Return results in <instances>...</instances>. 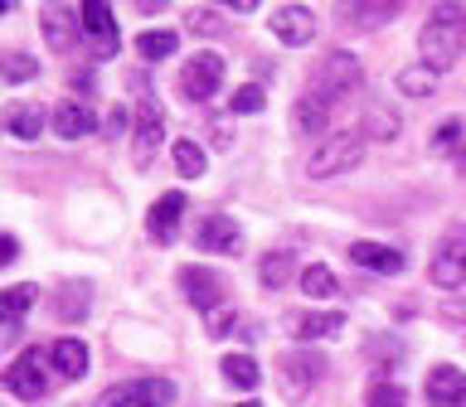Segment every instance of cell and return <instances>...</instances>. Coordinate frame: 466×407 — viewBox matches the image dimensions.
<instances>
[{
	"label": "cell",
	"instance_id": "obj_41",
	"mask_svg": "<svg viewBox=\"0 0 466 407\" xmlns=\"http://www.w3.org/2000/svg\"><path fill=\"white\" fill-rule=\"evenodd\" d=\"M442 315H447V320H457V325H466V301H447V305H442Z\"/></svg>",
	"mask_w": 466,
	"mask_h": 407
},
{
	"label": "cell",
	"instance_id": "obj_28",
	"mask_svg": "<svg viewBox=\"0 0 466 407\" xmlns=\"http://www.w3.org/2000/svg\"><path fill=\"white\" fill-rule=\"evenodd\" d=\"M175 170H180L185 174V180H199V174H204V165H209V160H204V151H199V145L195 141H175Z\"/></svg>",
	"mask_w": 466,
	"mask_h": 407
},
{
	"label": "cell",
	"instance_id": "obj_26",
	"mask_svg": "<svg viewBox=\"0 0 466 407\" xmlns=\"http://www.w3.org/2000/svg\"><path fill=\"white\" fill-rule=\"evenodd\" d=\"M35 296H39V291L29 282L25 286H0V320H20L29 305H35Z\"/></svg>",
	"mask_w": 466,
	"mask_h": 407
},
{
	"label": "cell",
	"instance_id": "obj_1",
	"mask_svg": "<svg viewBox=\"0 0 466 407\" xmlns=\"http://www.w3.org/2000/svg\"><path fill=\"white\" fill-rule=\"evenodd\" d=\"M461 44H466V10L461 5H437L428 15V25H422V35H418L422 68H428V73H447L461 58Z\"/></svg>",
	"mask_w": 466,
	"mask_h": 407
},
{
	"label": "cell",
	"instance_id": "obj_43",
	"mask_svg": "<svg viewBox=\"0 0 466 407\" xmlns=\"http://www.w3.org/2000/svg\"><path fill=\"white\" fill-rule=\"evenodd\" d=\"M5 10H10V5H5V0H0V15H5Z\"/></svg>",
	"mask_w": 466,
	"mask_h": 407
},
{
	"label": "cell",
	"instance_id": "obj_21",
	"mask_svg": "<svg viewBox=\"0 0 466 407\" xmlns=\"http://www.w3.org/2000/svg\"><path fill=\"white\" fill-rule=\"evenodd\" d=\"M291 122H297V131H306V136H316V131L330 126V102H320L316 93H306L297 107H291Z\"/></svg>",
	"mask_w": 466,
	"mask_h": 407
},
{
	"label": "cell",
	"instance_id": "obj_33",
	"mask_svg": "<svg viewBox=\"0 0 466 407\" xmlns=\"http://www.w3.org/2000/svg\"><path fill=\"white\" fill-rule=\"evenodd\" d=\"M262 102H268V93H262L258 83H243L238 93H233V102H228V112L233 116H248V112H262Z\"/></svg>",
	"mask_w": 466,
	"mask_h": 407
},
{
	"label": "cell",
	"instance_id": "obj_16",
	"mask_svg": "<svg viewBox=\"0 0 466 407\" xmlns=\"http://www.w3.org/2000/svg\"><path fill=\"white\" fill-rule=\"evenodd\" d=\"M350 262L364 272H379V276H399L408 267L399 247H384V243H350Z\"/></svg>",
	"mask_w": 466,
	"mask_h": 407
},
{
	"label": "cell",
	"instance_id": "obj_8",
	"mask_svg": "<svg viewBox=\"0 0 466 407\" xmlns=\"http://www.w3.org/2000/svg\"><path fill=\"white\" fill-rule=\"evenodd\" d=\"M185 189H170V194H160L151 204V213H146V233H151V243H175V228H180V218H185Z\"/></svg>",
	"mask_w": 466,
	"mask_h": 407
},
{
	"label": "cell",
	"instance_id": "obj_20",
	"mask_svg": "<svg viewBox=\"0 0 466 407\" xmlns=\"http://www.w3.org/2000/svg\"><path fill=\"white\" fill-rule=\"evenodd\" d=\"M54 131L64 141H83V136H93L97 131V116L83 107V102H58L54 107Z\"/></svg>",
	"mask_w": 466,
	"mask_h": 407
},
{
	"label": "cell",
	"instance_id": "obj_18",
	"mask_svg": "<svg viewBox=\"0 0 466 407\" xmlns=\"http://www.w3.org/2000/svg\"><path fill=\"white\" fill-rule=\"evenodd\" d=\"M428 276H432V286H442V291H461L466 286V247H451V243L437 247Z\"/></svg>",
	"mask_w": 466,
	"mask_h": 407
},
{
	"label": "cell",
	"instance_id": "obj_30",
	"mask_svg": "<svg viewBox=\"0 0 466 407\" xmlns=\"http://www.w3.org/2000/svg\"><path fill=\"white\" fill-rule=\"evenodd\" d=\"M432 87H437V73H428V68H403L399 73V93H408V97H428L432 93Z\"/></svg>",
	"mask_w": 466,
	"mask_h": 407
},
{
	"label": "cell",
	"instance_id": "obj_25",
	"mask_svg": "<svg viewBox=\"0 0 466 407\" xmlns=\"http://www.w3.org/2000/svg\"><path fill=\"white\" fill-rule=\"evenodd\" d=\"M175 44H180V35H175V29H151V35L137 39V54L151 58V64H160V58L175 54Z\"/></svg>",
	"mask_w": 466,
	"mask_h": 407
},
{
	"label": "cell",
	"instance_id": "obj_14",
	"mask_svg": "<svg viewBox=\"0 0 466 407\" xmlns=\"http://www.w3.org/2000/svg\"><path fill=\"white\" fill-rule=\"evenodd\" d=\"M428 402L432 407H466V373L457 363H437L428 373Z\"/></svg>",
	"mask_w": 466,
	"mask_h": 407
},
{
	"label": "cell",
	"instance_id": "obj_19",
	"mask_svg": "<svg viewBox=\"0 0 466 407\" xmlns=\"http://www.w3.org/2000/svg\"><path fill=\"white\" fill-rule=\"evenodd\" d=\"M180 291L189 296V305H199V311L209 315L214 305H218V291H224V286H218L214 267H185L180 272Z\"/></svg>",
	"mask_w": 466,
	"mask_h": 407
},
{
	"label": "cell",
	"instance_id": "obj_11",
	"mask_svg": "<svg viewBox=\"0 0 466 407\" xmlns=\"http://www.w3.org/2000/svg\"><path fill=\"white\" fill-rule=\"evenodd\" d=\"M160 141H166V122H160V112L146 102V107L137 112V131H131V160L146 170V165H151V155L160 151Z\"/></svg>",
	"mask_w": 466,
	"mask_h": 407
},
{
	"label": "cell",
	"instance_id": "obj_23",
	"mask_svg": "<svg viewBox=\"0 0 466 407\" xmlns=\"http://www.w3.org/2000/svg\"><path fill=\"white\" fill-rule=\"evenodd\" d=\"M5 131L10 136H20V141H39V131H44V107H10L5 116Z\"/></svg>",
	"mask_w": 466,
	"mask_h": 407
},
{
	"label": "cell",
	"instance_id": "obj_3",
	"mask_svg": "<svg viewBox=\"0 0 466 407\" xmlns=\"http://www.w3.org/2000/svg\"><path fill=\"white\" fill-rule=\"evenodd\" d=\"M360 83H364V64L355 54H326L320 58V68L311 73V93L320 97V102H340V97H350V93H360Z\"/></svg>",
	"mask_w": 466,
	"mask_h": 407
},
{
	"label": "cell",
	"instance_id": "obj_5",
	"mask_svg": "<svg viewBox=\"0 0 466 407\" xmlns=\"http://www.w3.org/2000/svg\"><path fill=\"white\" fill-rule=\"evenodd\" d=\"M49 383H54V369H44L39 349H20V359L5 369V388H10V398H20V402H39L44 392H49Z\"/></svg>",
	"mask_w": 466,
	"mask_h": 407
},
{
	"label": "cell",
	"instance_id": "obj_40",
	"mask_svg": "<svg viewBox=\"0 0 466 407\" xmlns=\"http://www.w3.org/2000/svg\"><path fill=\"white\" fill-rule=\"evenodd\" d=\"M228 136H233V131H228L224 116H218V122H209V141H214V145H228Z\"/></svg>",
	"mask_w": 466,
	"mask_h": 407
},
{
	"label": "cell",
	"instance_id": "obj_27",
	"mask_svg": "<svg viewBox=\"0 0 466 407\" xmlns=\"http://www.w3.org/2000/svg\"><path fill=\"white\" fill-rule=\"evenodd\" d=\"M301 291H306L311 301H326V296H335V291H340V282H335L330 267H301Z\"/></svg>",
	"mask_w": 466,
	"mask_h": 407
},
{
	"label": "cell",
	"instance_id": "obj_2",
	"mask_svg": "<svg viewBox=\"0 0 466 407\" xmlns=\"http://www.w3.org/2000/svg\"><path fill=\"white\" fill-rule=\"evenodd\" d=\"M360 160H364V131H330L311 151L306 170H311V180H335V174L355 170Z\"/></svg>",
	"mask_w": 466,
	"mask_h": 407
},
{
	"label": "cell",
	"instance_id": "obj_31",
	"mask_svg": "<svg viewBox=\"0 0 466 407\" xmlns=\"http://www.w3.org/2000/svg\"><path fill=\"white\" fill-rule=\"evenodd\" d=\"M87 296H93V286H87V282L68 286L64 301H58V315H64V320H83V315H87Z\"/></svg>",
	"mask_w": 466,
	"mask_h": 407
},
{
	"label": "cell",
	"instance_id": "obj_37",
	"mask_svg": "<svg viewBox=\"0 0 466 407\" xmlns=\"http://www.w3.org/2000/svg\"><path fill=\"white\" fill-rule=\"evenodd\" d=\"M35 73H39V64H35L29 54H10V58H5V78H10V83H29Z\"/></svg>",
	"mask_w": 466,
	"mask_h": 407
},
{
	"label": "cell",
	"instance_id": "obj_22",
	"mask_svg": "<svg viewBox=\"0 0 466 407\" xmlns=\"http://www.w3.org/2000/svg\"><path fill=\"white\" fill-rule=\"evenodd\" d=\"M218 373L228 378V388H243V392L258 388V359H253V354H224Z\"/></svg>",
	"mask_w": 466,
	"mask_h": 407
},
{
	"label": "cell",
	"instance_id": "obj_34",
	"mask_svg": "<svg viewBox=\"0 0 466 407\" xmlns=\"http://www.w3.org/2000/svg\"><path fill=\"white\" fill-rule=\"evenodd\" d=\"M399 15V5H350V20L355 25H384Z\"/></svg>",
	"mask_w": 466,
	"mask_h": 407
},
{
	"label": "cell",
	"instance_id": "obj_38",
	"mask_svg": "<svg viewBox=\"0 0 466 407\" xmlns=\"http://www.w3.org/2000/svg\"><path fill=\"white\" fill-rule=\"evenodd\" d=\"M457 136H461V126H457V122H447V126H437V136H432V145H437V151H447V145L457 141Z\"/></svg>",
	"mask_w": 466,
	"mask_h": 407
},
{
	"label": "cell",
	"instance_id": "obj_29",
	"mask_svg": "<svg viewBox=\"0 0 466 407\" xmlns=\"http://www.w3.org/2000/svg\"><path fill=\"white\" fill-rule=\"evenodd\" d=\"M364 407H408V392L399 383H389V378H379V383H370V392H364Z\"/></svg>",
	"mask_w": 466,
	"mask_h": 407
},
{
	"label": "cell",
	"instance_id": "obj_12",
	"mask_svg": "<svg viewBox=\"0 0 466 407\" xmlns=\"http://www.w3.org/2000/svg\"><path fill=\"white\" fill-rule=\"evenodd\" d=\"M78 15H83V35H93L97 58H112V54H116V20H112V5H102V0H87V5H78Z\"/></svg>",
	"mask_w": 466,
	"mask_h": 407
},
{
	"label": "cell",
	"instance_id": "obj_10",
	"mask_svg": "<svg viewBox=\"0 0 466 407\" xmlns=\"http://www.w3.org/2000/svg\"><path fill=\"white\" fill-rule=\"evenodd\" d=\"M272 35L291 44V49H306V44L316 39V15L306 5H277L272 10Z\"/></svg>",
	"mask_w": 466,
	"mask_h": 407
},
{
	"label": "cell",
	"instance_id": "obj_4",
	"mask_svg": "<svg viewBox=\"0 0 466 407\" xmlns=\"http://www.w3.org/2000/svg\"><path fill=\"white\" fill-rule=\"evenodd\" d=\"M170 378H137V383H116L107 392H97V407H170L175 402Z\"/></svg>",
	"mask_w": 466,
	"mask_h": 407
},
{
	"label": "cell",
	"instance_id": "obj_39",
	"mask_svg": "<svg viewBox=\"0 0 466 407\" xmlns=\"http://www.w3.org/2000/svg\"><path fill=\"white\" fill-rule=\"evenodd\" d=\"M15 257H20V243H15L10 233H0V267H10Z\"/></svg>",
	"mask_w": 466,
	"mask_h": 407
},
{
	"label": "cell",
	"instance_id": "obj_24",
	"mask_svg": "<svg viewBox=\"0 0 466 407\" xmlns=\"http://www.w3.org/2000/svg\"><path fill=\"white\" fill-rule=\"evenodd\" d=\"M291 267H297V257H291V253H268V257L258 262V282L268 286V291H277V286L291 282Z\"/></svg>",
	"mask_w": 466,
	"mask_h": 407
},
{
	"label": "cell",
	"instance_id": "obj_13",
	"mask_svg": "<svg viewBox=\"0 0 466 407\" xmlns=\"http://www.w3.org/2000/svg\"><path fill=\"white\" fill-rule=\"evenodd\" d=\"M49 369H54V378H64V383H78L87 373V344L73 340V334H58L49 344Z\"/></svg>",
	"mask_w": 466,
	"mask_h": 407
},
{
	"label": "cell",
	"instance_id": "obj_6",
	"mask_svg": "<svg viewBox=\"0 0 466 407\" xmlns=\"http://www.w3.org/2000/svg\"><path fill=\"white\" fill-rule=\"evenodd\" d=\"M218 87H224V58H218L214 49H199L195 58H185L180 68V93L189 102H209Z\"/></svg>",
	"mask_w": 466,
	"mask_h": 407
},
{
	"label": "cell",
	"instance_id": "obj_36",
	"mask_svg": "<svg viewBox=\"0 0 466 407\" xmlns=\"http://www.w3.org/2000/svg\"><path fill=\"white\" fill-rule=\"evenodd\" d=\"M204 330H209V340H224L233 330V305H214V311L204 315Z\"/></svg>",
	"mask_w": 466,
	"mask_h": 407
},
{
	"label": "cell",
	"instance_id": "obj_32",
	"mask_svg": "<svg viewBox=\"0 0 466 407\" xmlns=\"http://www.w3.org/2000/svg\"><path fill=\"white\" fill-rule=\"evenodd\" d=\"M364 131H370L374 141H393L399 136V116H393L389 107H374L370 116H364Z\"/></svg>",
	"mask_w": 466,
	"mask_h": 407
},
{
	"label": "cell",
	"instance_id": "obj_7",
	"mask_svg": "<svg viewBox=\"0 0 466 407\" xmlns=\"http://www.w3.org/2000/svg\"><path fill=\"white\" fill-rule=\"evenodd\" d=\"M277 369H282V378H287V398H291V388H311V383H320L326 378V354L320 349H306V344H291L282 359H277Z\"/></svg>",
	"mask_w": 466,
	"mask_h": 407
},
{
	"label": "cell",
	"instance_id": "obj_35",
	"mask_svg": "<svg viewBox=\"0 0 466 407\" xmlns=\"http://www.w3.org/2000/svg\"><path fill=\"white\" fill-rule=\"evenodd\" d=\"M185 25H189V35H218V10L195 5V10L185 15Z\"/></svg>",
	"mask_w": 466,
	"mask_h": 407
},
{
	"label": "cell",
	"instance_id": "obj_42",
	"mask_svg": "<svg viewBox=\"0 0 466 407\" xmlns=\"http://www.w3.org/2000/svg\"><path fill=\"white\" fill-rule=\"evenodd\" d=\"M238 407H262V402H238Z\"/></svg>",
	"mask_w": 466,
	"mask_h": 407
},
{
	"label": "cell",
	"instance_id": "obj_9",
	"mask_svg": "<svg viewBox=\"0 0 466 407\" xmlns=\"http://www.w3.org/2000/svg\"><path fill=\"white\" fill-rule=\"evenodd\" d=\"M39 25H44V39H49L58 54H68L73 44H78L83 15H78V5H39Z\"/></svg>",
	"mask_w": 466,
	"mask_h": 407
},
{
	"label": "cell",
	"instance_id": "obj_17",
	"mask_svg": "<svg viewBox=\"0 0 466 407\" xmlns=\"http://www.w3.org/2000/svg\"><path fill=\"white\" fill-rule=\"evenodd\" d=\"M195 243H199V253H238V223H233L228 213H209L199 223V233H195Z\"/></svg>",
	"mask_w": 466,
	"mask_h": 407
},
{
	"label": "cell",
	"instance_id": "obj_15",
	"mask_svg": "<svg viewBox=\"0 0 466 407\" xmlns=\"http://www.w3.org/2000/svg\"><path fill=\"white\" fill-rule=\"evenodd\" d=\"M345 325L340 311H301V315H287V334L297 344H311V340H330L335 330Z\"/></svg>",
	"mask_w": 466,
	"mask_h": 407
}]
</instances>
